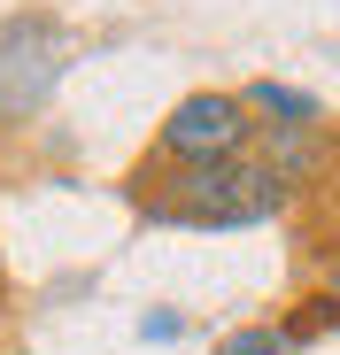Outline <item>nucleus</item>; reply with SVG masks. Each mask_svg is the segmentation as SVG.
I'll list each match as a JSON object with an SVG mask.
<instances>
[{
    "label": "nucleus",
    "instance_id": "3",
    "mask_svg": "<svg viewBox=\"0 0 340 355\" xmlns=\"http://www.w3.org/2000/svg\"><path fill=\"white\" fill-rule=\"evenodd\" d=\"M62 62H70V39L46 16H16L8 31H0V116H31L54 93Z\"/></svg>",
    "mask_w": 340,
    "mask_h": 355
},
{
    "label": "nucleus",
    "instance_id": "7",
    "mask_svg": "<svg viewBox=\"0 0 340 355\" xmlns=\"http://www.w3.org/2000/svg\"><path fill=\"white\" fill-rule=\"evenodd\" d=\"M325 293H332V309H340V255H332V286H325Z\"/></svg>",
    "mask_w": 340,
    "mask_h": 355
},
{
    "label": "nucleus",
    "instance_id": "5",
    "mask_svg": "<svg viewBox=\"0 0 340 355\" xmlns=\"http://www.w3.org/2000/svg\"><path fill=\"white\" fill-rule=\"evenodd\" d=\"M216 355H294V340L278 324H240L232 340H216Z\"/></svg>",
    "mask_w": 340,
    "mask_h": 355
},
{
    "label": "nucleus",
    "instance_id": "2",
    "mask_svg": "<svg viewBox=\"0 0 340 355\" xmlns=\"http://www.w3.org/2000/svg\"><path fill=\"white\" fill-rule=\"evenodd\" d=\"M255 116L240 108V93H186L162 116V162H232L248 155Z\"/></svg>",
    "mask_w": 340,
    "mask_h": 355
},
{
    "label": "nucleus",
    "instance_id": "4",
    "mask_svg": "<svg viewBox=\"0 0 340 355\" xmlns=\"http://www.w3.org/2000/svg\"><path fill=\"white\" fill-rule=\"evenodd\" d=\"M240 108H263V124H271V132H287V139L317 124V101H309V93H294V85H271V78H263V85H248V93H240Z\"/></svg>",
    "mask_w": 340,
    "mask_h": 355
},
{
    "label": "nucleus",
    "instance_id": "1",
    "mask_svg": "<svg viewBox=\"0 0 340 355\" xmlns=\"http://www.w3.org/2000/svg\"><path fill=\"white\" fill-rule=\"evenodd\" d=\"M155 224H194V232H240V224H271L287 209V178L278 162H178L162 186L139 201Z\"/></svg>",
    "mask_w": 340,
    "mask_h": 355
},
{
    "label": "nucleus",
    "instance_id": "6",
    "mask_svg": "<svg viewBox=\"0 0 340 355\" xmlns=\"http://www.w3.org/2000/svg\"><path fill=\"white\" fill-rule=\"evenodd\" d=\"M139 332H147V340H178V317H170V309H155V317H147Z\"/></svg>",
    "mask_w": 340,
    "mask_h": 355
}]
</instances>
